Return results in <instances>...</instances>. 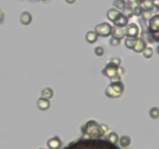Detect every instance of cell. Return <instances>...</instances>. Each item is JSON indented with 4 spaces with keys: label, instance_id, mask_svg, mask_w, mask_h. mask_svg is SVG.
Wrapping results in <instances>:
<instances>
[{
    "label": "cell",
    "instance_id": "obj_1",
    "mask_svg": "<svg viewBox=\"0 0 159 149\" xmlns=\"http://www.w3.org/2000/svg\"><path fill=\"white\" fill-rule=\"evenodd\" d=\"M63 149H120L116 144L101 138H82L69 143Z\"/></svg>",
    "mask_w": 159,
    "mask_h": 149
},
{
    "label": "cell",
    "instance_id": "obj_2",
    "mask_svg": "<svg viewBox=\"0 0 159 149\" xmlns=\"http://www.w3.org/2000/svg\"><path fill=\"white\" fill-rule=\"evenodd\" d=\"M85 130H82L88 138H100L104 133L102 130L100 125L95 120H89L84 126Z\"/></svg>",
    "mask_w": 159,
    "mask_h": 149
},
{
    "label": "cell",
    "instance_id": "obj_3",
    "mask_svg": "<svg viewBox=\"0 0 159 149\" xmlns=\"http://www.w3.org/2000/svg\"><path fill=\"white\" fill-rule=\"evenodd\" d=\"M124 92V85L121 81L111 82L105 91L106 96L111 99L120 98Z\"/></svg>",
    "mask_w": 159,
    "mask_h": 149
},
{
    "label": "cell",
    "instance_id": "obj_4",
    "mask_svg": "<svg viewBox=\"0 0 159 149\" xmlns=\"http://www.w3.org/2000/svg\"><path fill=\"white\" fill-rule=\"evenodd\" d=\"M95 31L99 37H107L112 34L113 26L109 23L104 22L96 25L95 27Z\"/></svg>",
    "mask_w": 159,
    "mask_h": 149
},
{
    "label": "cell",
    "instance_id": "obj_5",
    "mask_svg": "<svg viewBox=\"0 0 159 149\" xmlns=\"http://www.w3.org/2000/svg\"><path fill=\"white\" fill-rule=\"evenodd\" d=\"M119 67L117 65H114L113 63L109 62L107 65H106V67L102 70V74L106 77L109 78H113L114 76L119 75Z\"/></svg>",
    "mask_w": 159,
    "mask_h": 149
},
{
    "label": "cell",
    "instance_id": "obj_6",
    "mask_svg": "<svg viewBox=\"0 0 159 149\" xmlns=\"http://www.w3.org/2000/svg\"><path fill=\"white\" fill-rule=\"evenodd\" d=\"M140 33L139 26L134 23L127 24L125 29V34L127 37H138Z\"/></svg>",
    "mask_w": 159,
    "mask_h": 149
},
{
    "label": "cell",
    "instance_id": "obj_7",
    "mask_svg": "<svg viewBox=\"0 0 159 149\" xmlns=\"http://www.w3.org/2000/svg\"><path fill=\"white\" fill-rule=\"evenodd\" d=\"M128 22H129V19L123 13H121L113 23L115 26H117L120 28H123V27H126L127 26Z\"/></svg>",
    "mask_w": 159,
    "mask_h": 149
},
{
    "label": "cell",
    "instance_id": "obj_8",
    "mask_svg": "<svg viewBox=\"0 0 159 149\" xmlns=\"http://www.w3.org/2000/svg\"><path fill=\"white\" fill-rule=\"evenodd\" d=\"M149 30L151 33H159V15L151 16L149 20Z\"/></svg>",
    "mask_w": 159,
    "mask_h": 149
},
{
    "label": "cell",
    "instance_id": "obj_9",
    "mask_svg": "<svg viewBox=\"0 0 159 149\" xmlns=\"http://www.w3.org/2000/svg\"><path fill=\"white\" fill-rule=\"evenodd\" d=\"M37 108L41 111H46L50 108L51 106V103L50 100L47 99H45L43 97H41L40 99H37Z\"/></svg>",
    "mask_w": 159,
    "mask_h": 149
},
{
    "label": "cell",
    "instance_id": "obj_10",
    "mask_svg": "<svg viewBox=\"0 0 159 149\" xmlns=\"http://www.w3.org/2000/svg\"><path fill=\"white\" fill-rule=\"evenodd\" d=\"M47 145L50 149H59L61 146V141L58 136L53 137L47 140Z\"/></svg>",
    "mask_w": 159,
    "mask_h": 149
},
{
    "label": "cell",
    "instance_id": "obj_11",
    "mask_svg": "<svg viewBox=\"0 0 159 149\" xmlns=\"http://www.w3.org/2000/svg\"><path fill=\"white\" fill-rule=\"evenodd\" d=\"M19 21L24 26H28L32 22V15L27 11H24L19 16Z\"/></svg>",
    "mask_w": 159,
    "mask_h": 149
},
{
    "label": "cell",
    "instance_id": "obj_12",
    "mask_svg": "<svg viewBox=\"0 0 159 149\" xmlns=\"http://www.w3.org/2000/svg\"><path fill=\"white\" fill-rule=\"evenodd\" d=\"M147 48L146 42L142 39V38H139L137 37V41L134 47H133V51L137 52V53H142L144 51V50Z\"/></svg>",
    "mask_w": 159,
    "mask_h": 149
},
{
    "label": "cell",
    "instance_id": "obj_13",
    "mask_svg": "<svg viewBox=\"0 0 159 149\" xmlns=\"http://www.w3.org/2000/svg\"><path fill=\"white\" fill-rule=\"evenodd\" d=\"M111 35H112V37L121 40L123 37H125L126 34H125V30H123V28H120V27L115 26V27H113V31Z\"/></svg>",
    "mask_w": 159,
    "mask_h": 149
},
{
    "label": "cell",
    "instance_id": "obj_14",
    "mask_svg": "<svg viewBox=\"0 0 159 149\" xmlns=\"http://www.w3.org/2000/svg\"><path fill=\"white\" fill-rule=\"evenodd\" d=\"M98 34H97L96 31H92L89 30L88 32L86 33V40L88 43H96L98 40Z\"/></svg>",
    "mask_w": 159,
    "mask_h": 149
},
{
    "label": "cell",
    "instance_id": "obj_15",
    "mask_svg": "<svg viewBox=\"0 0 159 149\" xmlns=\"http://www.w3.org/2000/svg\"><path fill=\"white\" fill-rule=\"evenodd\" d=\"M120 13H121L120 11L117 10V9H115V8H111V9L108 10L106 16H107L108 20H110L111 22H113Z\"/></svg>",
    "mask_w": 159,
    "mask_h": 149
},
{
    "label": "cell",
    "instance_id": "obj_16",
    "mask_svg": "<svg viewBox=\"0 0 159 149\" xmlns=\"http://www.w3.org/2000/svg\"><path fill=\"white\" fill-rule=\"evenodd\" d=\"M53 96H54V91L52 90L51 88H49V87L44 88L41 91V97L50 99L53 97Z\"/></svg>",
    "mask_w": 159,
    "mask_h": 149
},
{
    "label": "cell",
    "instance_id": "obj_17",
    "mask_svg": "<svg viewBox=\"0 0 159 149\" xmlns=\"http://www.w3.org/2000/svg\"><path fill=\"white\" fill-rule=\"evenodd\" d=\"M136 41H137V37H127L124 41L125 46L128 49L133 50V47L135 45Z\"/></svg>",
    "mask_w": 159,
    "mask_h": 149
},
{
    "label": "cell",
    "instance_id": "obj_18",
    "mask_svg": "<svg viewBox=\"0 0 159 149\" xmlns=\"http://www.w3.org/2000/svg\"><path fill=\"white\" fill-rule=\"evenodd\" d=\"M113 6H115L119 10H123L125 9V7L127 6L126 2L124 0H114L113 2Z\"/></svg>",
    "mask_w": 159,
    "mask_h": 149
},
{
    "label": "cell",
    "instance_id": "obj_19",
    "mask_svg": "<svg viewBox=\"0 0 159 149\" xmlns=\"http://www.w3.org/2000/svg\"><path fill=\"white\" fill-rule=\"evenodd\" d=\"M107 140H109L110 142L113 143V144H116L119 140L118 134L115 133V132H111V133L108 134Z\"/></svg>",
    "mask_w": 159,
    "mask_h": 149
},
{
    "label": "cell",
    "instance_id": "obj_20",
    "mask_svg": "<svg viewBox=\"0 0 159 149\" xmlns=\"http://www.w3.org/2000/svg\"><path fill=\"white\" fill-rule=\"evenodd\" d=\"M142 4H143V9L144 10H149L150 11L152 9L153 6H154V2L151 1V0H144V2H142Z\"/></svg>",
    "mask_w": 159,
    "mask_h": 149
},
{
    "label": "cell",
    "instance_id": "obj_21",
    "mask_svg": "<svg viewBox=\"0 0 159 149\" xmlns=\"http://www.w3.org/2000/svg\"><path fill=\"white\" fill-rule=\"evenodd\" d=\"M142 54H143V57H144V58H145L147 59H149L153 56L154 51H153L152 48L147 47V48L144 50V51L142 52Z\"/></svg>",
    "mask_w": 159,
    "mask_h": 149
},
{
    "label": "cell",
    "instance_id": "obj_22",
    "mask_svg": "<svg viewBox=\"0 0 159 149\" xmlns=\"http://www.w3.org/2000/svg\"><path fill=\"white\" fill-rule=\"evenodd\" d=\"M149 115L152 119H158L159 118V109L158 107H152L149 110Z\"/></svg>",
    "mask_w": 159,
    "mask_h": 149
},
{
    "label": "cell",
    "instance_id": "obj_23",
    "mask_svg": "<svg viewBox=\"0 0 159 149\" xmlns=\"http://www.w3.org/2000/svg\"><path fill=\"white\" fill-rule=\"evenodd\" d=\"M120 143L122 147L126 148L130 145V138L128 136H122L121 138L120 139Z\"/></svg>",
    "mask_w": 159,
    "mask_h": 149
},
{
    "label": "cell",
    "instance_id": "obj_24",
    "mask_svg": "<svg viewBox=\"0 0 159 149\" xmlns=\"http://www.w3.org/2000/svg\"><path fill=\"white\" fill-rule=\"evenodd\" d=\"M123 11V14H124V15L128 18V19L133 16V8H132L130 6H126L125 9Z\"/></svg>",
    "mask_w": 159,
    "mask_h": 149
},
{
    "label": "cell",
    "instance_id": "obj_25",
    "mask_svg": "<svg viewBox=\"0 0 159 149\" xmlns=\"http://www.w3.org/2000/svg\"><path fill=\"white\" fill-rule=\"evenodd\" d=\"M133 15H135L136 16H140L142 15V13L144 12V9L143 7L140 6H137L133 9Z\"/></svg>",
    "mask_w": 159,
    "mask_h": 149
},
{
    "label": "cell",
    "instance_id": "obj_26",
    "mask_svg": "<svg viewBox=\"0 0 159 149\" xmlns=\"http://www.w3.org/2000/svg\"><path fill=\"white\" fill-rule=\"evenodd\" d=\"M95 54L98 57H102L105 53V50L103 47H96L94 50Z\"/></svg>",
    "mask_w": 159,
    "mask_h": 149
},
{
    "label": "cell",
    "instance_id": "obj_27",
    "mask_svg": "<svg viewBox=\"0 0 159 149\" xmlns=\"http://www.w3.org/2000/svg\"><path fill=\"white\" fill-rule=\"evenodd\" d=\"M110 43L111 46H113V47H116V46H119L120 44V40L117 39L116 37H112L110 38Z\"/></svg>",
    "mask_w": 159,
    "mask_h": 149
},
{
    "label": "cell",
    "instance_id": "obj_28",
    "mask_svg": "<svg viewBox=\"0 0 159 149\" xmlns=\"http://www.w3.org/2000/svg\"><path fill=\"white\" fill-rule=\"evenodd\" d=\"M151 12L149 10H144L143 13H142V16H143V18L144 20H150L151 18Z\"/></svg>",
    "mask_w": 159,
    "mask_h": 149
},
{
    "label": "cell",
    "instance_id": "obj_29",
    "mask_svg": "<svg viewBox=\"0 0 159 149\" xmlns=\"http://www.w3.org/2000/svg\"><path fill=\"white\" fill-rule=\"evenodd\" d=\"M110 62L113 63L114 65H117V66H120L121 64V59L118 57H115V58H113L111 60H110Z\"/></svg>",
    "mask_w": 159,
    "mask_h": 149
},
{
    "label": "cell",
    "instance_id": "obj_30",
    "mask_svg": "<svg viewBox=\"0 0 159 149\" xmlns=\"http://www.w3.org/2000/svg\"><path fill=\"white\" fill-rule=\"evenodd\" d=\"M4 19H5L4 13H3V11H2V9H0V24H2V23H3Z\"/></svg>",
    "mask_w": 159,
    "mask_h": 149
},
{
    "label": "cell",
    "instance_id": "obj_31",
    "mask_svg": "<svg viewBox=\"0 0 159 149\" xmlns=\"http://www.w3.org/2000/svg\"><path fill=\"white\" fill-rule=\"evenodd\" d=\"M159 11V6L158 5H154V6H153L152 9L150 10L151 13H158Z\"/></svg>",
    "mask_w": 159,
    "mask_h": 149
},
{
    "label": "cell",
    "instance_id": "obj_32",
    "mask_svg": "<svg viewBox=\"0 0 159 149\" xmlns=\"http://www.w3.org/2000/svg\"><path fill=\"white\" fill-rule=\"evenodd\" d=\"M100 128H101L102 130H103V132L105 134L106 132L107 131V130H108V128L106 127V124H100Z\"/></svg>",
    "mask_w": 159,
    "mask_h": 149
},
{
    "label": "cell",
    "instance_id": "obj_33",
    "mask_svg": "<svg viewBox=\"0 0 159 149\" xmlns=\"http://www.w3.org/2000/svg\"><path fill=\"white\" fill-rule=\"evenodd\" d=\"M65 1L67 3H68V4H73V3H75L76 0H65Z\"/></svg>",
    "mask_w": 159,
    "mask_h": 149
},
{
    "label": "cell",
    "instance_id": "obj_34",
    "mask_svg": "<svg viewBox=\"0 0 159 149\" xmlns=\"http://www.w3.org/2000/svg\"><path fill=\"white\" fill-rule=\"evenodd\" d=\"M144 0H135V2L138 3V4H142V2H144Z\"/></svg>",
    "mask_w": 159,
    "mask_h": 149
},
{
    "label": "cell",
    "instance_id": "obj_35",
    "mask_svg": "<svg viewBox=\"0 0 159 149\" xmlns=\"http://www.w3.org/2000/svg\"><path fill=\"white\" fill-rule=\"evenodd\" d=\"M156 51H157V53L159 54V45L157 47V49H156Z\"/></svg>",
    "mask_w": 159,
    "mask_h": 149
},
{
    "label": "cell",
    "instance_id": "obj_36",
    "mask_svg": "<svg viewBox=\"0 0 159 149\" xmlns=\"http://www.w3.org/2000/svg\"><path fill=\"white\" fill-rule=\"evenodd\" d=\"M151 1H153V2H154V1H155V0H151Z\"/></svg>",
    "mask_w": 159,
    "mask_h": 149
},
{
    "label": "cell",
    "instance_id": "obj_37",
    "mask_svg": "<svg viewBox=\"0 0 159 149\" xmlns=\"http://www.w3.org/2000/svg\"><path fill=\"white\" fill-rule=\"evenodd\" d=\"M40 149H44V148H40Z\"/></svg>",
    "mask_w": 159,
    "mask_h": 149
},
{
    "label": "cell",
    "instance_id": "obj_38",
    "mask_svg": "<svg viewBox=\"0 0 159 149\" xmlns=\"http://www.w3.org/2000/svg\"><path fill=\"white\" fill-rule=\"evenodd\" d=\"M158 1H159V0H158Z\"/></svg>",
    "mask_w": 159,
    "mask_h": 149
}]
</instances>
